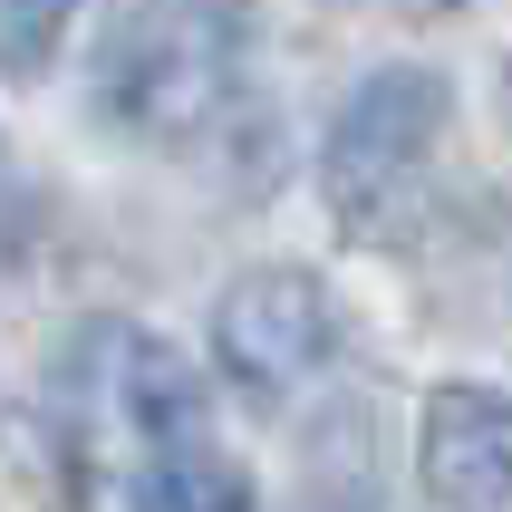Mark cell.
Wrapping results in <instances>:
<instances>
[{
    "label": "cell",
    "mask_w": 512,
    "mask_h": 512,
    "mask_svg": "<svg viewBox=\"0 0 512 512\" xmlns=\"http://www.w3.org/2000/svg\"><path fill=\"white\" fill-rule=\"evenodd\" d=\"M445 116L455 107H445V78H435V68H368L358 97L329 116V155H319L329 203H339L358 232L397 223L406 203L426 194V174H435Z\"/></svg>",
    "instance_id": "cell-1"
},
{
    "label": "cell",
    "mask_w": 512,
    "mask_h": 512,
    "mask_svg": "<svg viewBox=\"0 0 512 512\" xmlns=\"http://www.w3.org/2000/svg\"><path fill=\"white\" fill-rule=\"evenodd\" d=\"M58 406L68 426L116 445L126 464H145L174 435H203V387L165 339H145L136 319H87L68 358H58Z\"/></svg>",
    "instance_id": "cell-2"
},
{
    "label": "cell",
    "mask_w": 512,
    "mask_h": 512,
    "mask_svg": "<svg viewBox=\"0 0 512 512\" xmlns=\"http://www.w3.org/2000/svg\"><path fill=\"white\" fill-rule=\"evenodd\" d=\"M329 348H339V310H329V290L310 271H242V281L213 300V358L242 397L281 406L300 397L319 368H329Z\"/></svg>",
    "instance_id": "cell-3"
},
{
    "label": "cell",
    "mask_w": 512,
    "mask_h": 512,
    "mask_svg": "<svg viewBox=\"0 0 512 512\" xmlns=\"http://www.w3.org/2000/svg\"><path fill=\"white\" fill-rule=\"evenodd\" d=\"M116 107L155 136H194L203 116H223V39L194 10H145V29L116 58Z\"/></svg>",
    "instance_id": "cell-4"
},
{
    "label": "cell",
    "mask_w": 512,
    "mask_h": 512,
    "mask_svg": "<svg viewBox=\"0 0 512 512\" xmlns=\"http://www.w3.org/2000/svg\"><path fill=\"white\" fill-rule=\"evenodd\" d=\"M416 474L445 512H512V397L503 387H435Z\"/></svg>",
    "instance_id": "cell-5"
},
{
    "label": "cell",
    "mask_w": 512,
    "mask_h": 512,
    "mask_svg": "<svg viewBox=\"0 0 512 512\" xmlns=\"http://www.w3.org/2000/svg\"><path fill=\"white\" fill-rule=\"evenodd\" d=\"M126 503L136 512H252V484L213 435H174L145 464H126Z\"/></svg>",
    "instance_id": "cell-6"
},
{
    "label": "cell",
    "mask_w": 512,
    "mask_h": 512,
    "mask_svg": "<svg viewBox=\"0 0 512 512\" xmlns=\"http://www.w3.org/2000/svg\"><path fill=\"white\" fill-rule=\"evenodd\" d=\"M87 0H0V78H49Z\"/></svg>",
    "instance_id": "cell-7"
}]
</instances>
